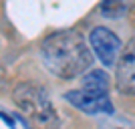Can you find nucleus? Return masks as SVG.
<instances>
[{
	"label": "nucleus",
	"instance_id": "nucleus-3",
	"mask_svg": "<svg viewBox=\"0 0 135 129\" xmlns=\"http://www.w3.org/2000/svg\"><path fill=\"white\" fill-rule=\"evenodd\" d=\"M89 40H91V46H93L95 55L101 59V63L105 67H113L119 61V55L123 51L121 49V40L109 28H105V26L93 28V32L89 34Z\"/></svg>",
	"mask_w": 135,
	"mask_h": 129
},
{
	"label": "nucleus",
	"instance_id": "nucleus-7",
	"mask_svg": "<svg viewBox=\"0 0 135 129\" xmlns=\"http://www.w3.org/2000/svg\"><path fill=\"white\" fill-rule=\"evenodd\" d=\"M133 2L135 0H103L101 12H103V16H107V18H119L133 6Z\"/></svg>",
	"mask_w": 135,
	"mask_h": 129
},
{
	"label": "nucleus",
	"instance_id": "nucleus-1",
	"mask_svg": "<svg viewBox=\"0 0 135 129\" xmlns=\"http://www.w3.org/2000/svg\"><path fill=\"white\" fill-rule=\"evenodd\" d=\"M40 59L59 79H75L93 63L91 49L77 30H59L40 42Z\"/></svg>",
	"mask_w": 135,
	"mask_h": 129
},
{
	"label": "nucleus",
	"instance_id": "nucleus-5",
	"mask_svg": "<svg viewBox=\"0 0 135 129\" xmlns=\"http://www.w3.org/2000/svg\"><path fill=\"white\" fill-rule=\"evenodd\" d=\"M69 103L81 111L89 113V115H97V113H107L111 115L113 113V103L111 99L107 97H99V95H91V93H85L83 89H75V91H69L65 95Z\"/></svg>",
	"mask_w": 135,
	"mask_h": 129
},
{
	"label": "nucleus",
	"instance_id": "nucleus-6",
	"mask_svg": "<svg viewBox=\"0 0 135 129\" xmlns=\"http://www.w3.org/2000/svg\"><path fill=\"white\" fill-rule=\"evenodd\" d=\"M81 89H83L85 93H91V95L107 97L109 95V77L105 75V71H101V69L89 71V73L83 77Z\"/></svg>",
	"mask_w": 135,
	"mask_h": 129
},
{
	"label": "nucleus",
	"instance_id": "nucleus-4",
	"mask_svg": "<svg viewBox=\"0 0 135 129\" xmlns=\"http://www.w3.org/2000/svg\"><path fill=\"white\" fill-rule=\"evenodd\" d=\"M117 89L125 95H135V36L123 46L115 71Z\"/></svg>",
	"mask_w": 135,
	"mask_h": 129
},
{
	"label": "nucleus",
	"instance_id": "nucleus-2",
	"mask_svg": "<svg viewBox=\"0 0 135 129\" xmlns=\"http://www.w3.org/2000/svg\"><path fill=\"white\" fill-rule=\"evenodd\" d=\"M12 99L16 107L26 115L30 123L42 129H56L59 127V115L52 107L51 99L42 89L30 83H20L12 91Z\"/></svg>",
	"mask_w": 135,
	"mask_h": 129
}]
</instances>
